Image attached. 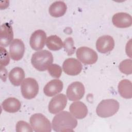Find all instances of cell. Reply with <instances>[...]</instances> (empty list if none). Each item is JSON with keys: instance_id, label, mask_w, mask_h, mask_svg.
I'll list each match as a JSON object with an SVG mask.
<instances>
[{"instance_id": "cell-24", "label": "cell", "mask_w": 132, "mask_h": 132, "mask_svg": "<svg viewBox=\"0 0 132 132\" xmlns=\"http://www.w3.org/2000/svg\"><path fill=\"white\" fill-rule=\"evenodd\" d=\"M48 72L53 77L58 78L62 73V68L57 64H52L48 68Z\"/></svg>"}, {"instance_id": "cell-1", "label": "cell", "mask_w": 132, "mask_h": 132, "mask_svg": "<svg viewBox=\"0 0 132 132\" xmlns=\"http://www.w3.org/2000/svg\"><path fill=\"white\" fill-rule=\"evenodd\" d=\"M52 124L55 131H71L77 126V121L69 112L63 111L54 117Z\"/></svg>"}, {"instance_id": "cell-26", "label": "cell", "mask_w": 132, "mask_h": 132, "mask_svg": "<svg viewBox=\"0 0 132 132\" xmlns=\"http://www.w3.org/2000/svg\"><path fill=\"white\" fill-rule=\"evenodd\" d=\"M1 66L5 67L8 65L10 61L9 55L7 51L3 47L1 46Z\"/></svg>"}, {"instance_id": "cell-3", "label": "cell", "mask_w": 132, "mask_h": 132, "mask_svg": "<svg viewBox=\"0 0 132 132\" xmlns=\"http://www.w3.org/2000/svg\"><path fill=\"white\" fill-rule=\"evenodd\" d=\"M120 107L119 102L113 99L102 100L96 109L97 114L101 118H108L116 114Z\"/></svg>"}, {"instance_id": "cell-23", "label": "cell", "mask_w": 132, "mask_h": 132, "mask_svg": "<svg viewBox=\"0 0 132 132\" xmlns=\"http://www.w3.org/2000/svg\"><path fill=\"white\" fill-rule=\"evenodd\" d=\"M63 47L68 55L71 56L74 53L76 48L74 46V43L72 38L69 37L65 39L63 42Z\"/></svg>"}, {"instance_id": "cell-17", "label": "cell", "mask_w": 132, "mask_h": 132, "mask_svg": "<svg viewBox=\"0 0 132 132\" xmlns=\"http://www.w3.org/2000/svg\"><path fill=\"white\" fill-rule=\"evenodd\" d=\"M67 6L62 1H56L51 4L48 11L50 15L54 18H59L63 16L66 12Z\"/></svg>"}, {"instance_id": "cell-15", "label": "cell", "mask_w": 132, "mask_h": 132, "mask_svg": "<svg viewBox=\"0 0 132 132\" xmlns=\"http://www.w3.org/2000/svg\"><path fill=\"white\" fill-rule=\"evenodd\" d=\"M63 84L61 80L55 79L51 80L44 86L43 91L45 95L51 97L60 93L63 89Z\"/></svg>"}, {"instance_id": "cell-12", "label": "cell", "mask_w": 132, "mask_h": 132, "mask_svg": "<svg viewBox=\"0 0 132 132\" xmlns=\"http://www.w3.org/2000/svg\"><path fill=\"white\" fill-rule=\"evenodd\" d=\"M25 45L23 42L19 39H14L10 44L9 53L12 60L18 61L21 60L24 54Z\"/></svg>"}, {"instance_id": "cell-18", "label": "cell", "mask_w": 132, "mask_h": 132, "mask_svg": "<svg viewBox=\"0 0 132 132\" xmlns=\"http://www.w3.org/2000/svg\"><path fill=\"white\" fill-rule=\"evenodd\" d=\"M2 106L5 111L14 113L21 109V103L19 100L15 97H8L3 102Z\"/></svg>"}, {"instance_id": "cell-22", "label": "cell", "mask_w": 132, "mask_h": 132, "mask_svg": "<svg viewBox=\"0 0 132 132\" xmlns=\"http://www.w3.org/2000/svg\"><path fill=\"white\" fill-rule=\"evenodd\" d=\"M131 62L132 61L131 59H125L123 60L121 62L119 66L120 71L126 75L131 74L132 73Z\"/></svg>"}, {"instance_id": "cell-7", "label": "cell", "mask_w": 132, "mask_h": 132, "mask_svg": "<svg viewBox=\"0 0 132 132\" xmlns=\"http://www.w3.org/2000/svg\"><path fill=\"white\" fill-rule=\"evenodd\" d=\"M85 92L84 85L79 81H75L69 85L67 89V96L71 101H78L81 99Z\"/></svg>"}, {"instance_id": "cell-19", "label": "cell", "mask_w": 132, "mask_h": 132, "mask_svg": "<svg viewBox=\"0 0 132 132\" xmlns=\"http://www.w3.org/2000/svg\"><path fill=\"white\" fill-rule=\"evenodd\" d=\"M9 79L11 83L15 86H19L22 83L25 78V72L20 67H15L9 73Z\"/></svg>"}, {"instance_id": "cell-10", "label": "cell", "mask_w": 132, "mask_h": 132, "mask_svg": "<svg viewBox=\"0 0 132 132\" xmlns=\"http://www.w3.org/2000/svg\"><path fill=\"white\" fill-rule=\"evenodd\" d=\"M46 41V33L44 31L39 29L31 34L29 39V44L32 50L39 51L44 47Z\"/></svg>"}, {"instance_id": "cell-4", "label": "cell", "mask_w": 132, "mask_h": 132, "mask_svg": "<svg viewBox=\"0 0 132 132\" xmlns=\"http://www.w3.org/2000/svg\"><path fill=\"white\" fill-rule=\"evenodd\" d=\"M29 122L35 131L50 132L52 130L50 121L42 113H38L32 115L30 118Z\"/></svg>"}, {"instance_id": "cell-8", "label": "cell", "mask_w": 132, "mask_h": 132, "mask_svg": "<svg viewBox=\"0 0 132 132\" xmlns=\"http://www.w3.org/2000/svg\"><path fill=\"white\" fill-rule=\"evenodd\" d=\"M67 104V98L63 93L59 94L51 99L48 104V111L52 114L57 113L63 110Z\"/></svg>"}, {"instance_id": "cell-9", "label": "cell", "mask_w": 132, "mask_h": 132, "mask_svg": "<svg viewBox=\"0 0 132 132\" xmlns=\"http://www.w3.org/2000/svg\"><path fill=\"white\" fill-rule=\"evenodd\" d=\"M62 69L65 73L69 75L75 76L79 74L82 69L81 63L73 58H68L63 63Z\"/></svg>"}, {"instance_id": "cell-16", "label": "cell", "mask_w": 132, "mask_h": 132, "mask_svg": "<svg viewBox=\"0 0 132 132\" xmlns=\"http://www.w3.org/2000/svg\"><path fill=\"white\" fill-rule=\"evenodd\" d=\"M69 110L75 118L78 119L85 118L88 114L87 107L80 101L72 103L70 106Z\"/></svg>"}, {"instance_id": "cell-13", "label": "cell", "mask_w": 132, "mask_h": 132, "mask_svg": "<svg viewBox=\"0 0 132 132\" xmlns=\"http://www.w3.org/2000/svg\"><path fill=\"white\" fill-rule=\"evenodd\" d=\"M113 24L118 28H127L131 26L132 18L131 15L125 12H119L113 15L112 18Z\"/></svg>"}, {"instance_id": "cell-21", "label": "cell", "mask_w": 132, "mask_h": 132, "mask_svg": "<svg viewBox=\"0 0 132 132\" xmlns=\"http://www.w3.org/2000/svg\"><path fill=\"white\" fill-rule=\"evenodd\" d=\"M47 48L51 51H58L63 47V43L61 39L56 35H52L47 37L46 41Z\"/></svg>"}, {"instance_id": "cell-11", "label": "cell", "mask_w": 132, "mask_h": 132, "mask_svg": "<svg viewBox=\"0 0 132 132\" xmlns=\"http://www.w3.org/2000/svg\"><path fill=\"white\" fill-rule=\"evenodd\" d=\"M114 47V41L109 35L102 36L98 38L96 42V48L98 52L105 54L111 51Z\"/></svg>"}, {"instance_id": "cell-25", "label": "cell", "mask_w": 132, "mask_h": 132, "mask_svg": "<svg viewBox=\"0 0 132 132\" xmlns=\"http://www.w3.org/2000/svg\"><path fill=\"white\" fill-rule=\"evenodd\" d=\"M16 131L18 132L22 131H29L31 132L33 131V129L30 126V125L26 122L24 121H19L16 124Z\"/></svg>"}, {"instance_id": "cell-20", "label": "cell", "mask_w": 132, "mask_h": 132, "mask_svg": "<svg viewBox=\"0 0 132 132\" xmlns=\"http://www.w3.org/2000/svg\"><path fill=\"white\" fill-rule=\"evenodd\" d=\"M118 92L120 95L125 98H131L132 97L131 82L128 79H123L118 84Z\"/></svg>"}, {"instance_id": "cell-14", "label": "cell", "mask_w": 132, "mask_h": 132, "mask_svg": "<svg viewBox=\"0 0 132 132\" xmlns=\"http://www.w3.org/2000/svg\"><path fill=\"white\" fill-rule=\"evenodd\" d=\"M13 32L11 24L5 23L1 25V46H7L13 41Z\"/></svg>"}, {"instance_id": "cell-5", "label": "cell", "mask_w": 132, "mask_h": 132, "mask_svg": "<svg viewBox=\"0 0 132 132\" xmlns=\"http://www.w3.org/2000/svg\"><path fill=\"white\" fill-rule=\"evenodd\" d=\"M23 96L27 100L35 97L39 92V85L37 80L31 77L25 78L22 82L21 87Z\"/></svg>"}, {"instance_id": "cell-2", "label": "cell", "mask_w": 132, "mask_h": 132, "mask_svg": "<svg viewBox=\"0 0 132 132\" xmlns=\"http://www.w3.org/2000/svg\"><path fill=\"white\" fill-rule=\"evenodd\" d=\"M53 62V55L47 50H42L34 53L31 59L32 65L39 71H45Z\"/></svg>"}, {"instance_id": "cell-6", "label": "cell", "mask_w": 132, "mask_h": 132, "mask_svg": "<svg viewBox=\"0 0 132 132\" xmlns=\"http://www.w3.org/2000/svg\"><path fill=\"white\" fill-rule=\"evenodd\" d=\"M77 58L84 64H92L95 63L98 59L96 52L92 48L82 46L76 50Z\"/></svg>"}]
</instances>
